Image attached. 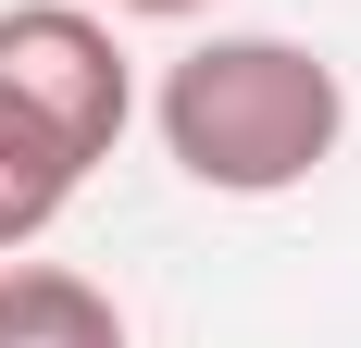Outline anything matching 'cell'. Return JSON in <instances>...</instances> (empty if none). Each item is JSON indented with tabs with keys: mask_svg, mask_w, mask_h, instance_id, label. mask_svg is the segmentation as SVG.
<instances>
[{
	"mask_svg": "<svg viewBox=\"0 0 361 348\" xmlns=\"http://www.w3.org/2000/svg\"><path fill=\"white\" fill-rule=\"evenodd\" d=\"M162 149H175L187 187L212 199H274V187H312L349 137V87H336L324 50L299 37H200L175 75H162Z\"/></svg>",
	"mask_w": 361,
	"mask_h": 348,
	"instance_id": "cell-1",
	"label": "cell"
},
{
	"mask_svg": "<svg viewBox=\"0 0 361 348\" xmlns=\"http://www.w3.org/2000/svg\"><path fill=\"white\" fill-rule=\"evenodd\" d=\"M0 87H13L75 162H112L125 112H137V75H125L112 25L75 13V0H13V13H0Z\"/></svg>",
	"mask_w": 361,
	"mask_h": 348,
	"instance_id": "cell-2",
	"label": "cell"
},
{
	"mask_svg": "<svg viewBox=\"0 0 361 348\" xmlns=\"http://www.w3.org/2000/svg\"><path fill=\"white\" fill-rule=\"evenodd\" d=\"M0 348H125V311H112V286L13 249L0 261Z\"/></svg>",
	"mask_w": 361,
	"mask_h": 348,
	"instance_id": "cell-3",
	"label": "cell"
},
{
	"mask_svg": "<svg viewBox=\"0 0 361 348\" xmlns=\"http://www.w3.org/2000/svg\"><path fill=\"white\" fill-rule=\"evenodd\" d=\"M75 187H87V162H75V149L50 137V125H37V112L13 100V87H0V261L50 237Z\"/></svg>",
	"mask_w": 361,
	"mask_h": 348,
	"instance_id": "cell-4",
	"label": "cell"
},
{
	"mask_svg": "<svg viewBox=\"0 0 361 348\" xmlns=\"http://www.w3.org/2000/svg\"><path fill=\"white\" fill-rule=\"evenodd\" d=\"M112 13H137V25H200L212 0H112Z\"/></svg>",
	"mask_w": 361,
	"mask_h": 348,
	"instance_id": "cell-5",
	"label": "cell"
}]
</instances>
